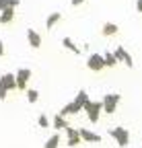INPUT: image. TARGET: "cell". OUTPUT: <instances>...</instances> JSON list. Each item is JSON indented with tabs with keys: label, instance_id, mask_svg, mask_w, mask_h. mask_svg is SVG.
I'll return each instance as SVG.
<instances>
[{
	"label": "cell",
	"instance_id": "obj_1",
	"mask_svg": "<svg viewBox=\"0 0 142 148\" xmlns=\"http://www.w3.org/2000/svg\"><path fill=\"white\" fill-rule=\"evenodd\" d=\"M101 101H86L84 105H82V111L86 113V117H88V121L91 123H97L99 121V117H101Z\"/></svg>",
	"mask_w": 142,
	"mask_h": 148
},
{
	"label": "cell",
	"instance_id": "obj_2",
	"mask_svg": "<svg viewBox=\"0 0 142 148\" xmlns=\"http://www.w3.org/2000/svg\"><path fill=\"white\" fill-rule=\"evenodd\" d=\"M121 101V95L119 92H107V95L103 97V101H101V111H105V113H115V109H117V103Z\"/></svg>",
	"mask_w": 142,
	"mask_h": 148
},
{
	"label": "cell",
	"instance_id": "obj_3",
	"mask_svg": "<svg viewBox=\"0 0 142 148\" xmlns=\"http://www.w3.org/2000/svg\"><path fill=\"white\" fill-rule=\"evenodd\" d=\"M109 136L117 142V146L119 148H126L128 144H130V132L123 125H117V127H111L109 130Z\"/></svg>",
	"mask_w": 142,
	"mask_h": 148
},
{
	"label": "cell",
	"instance_id": "obj_4",
	"mask_svg": "<svg viewBox=\"0 0 142 148\" xmlns=\"http://www.w3.org/2000/svg\"><path fill=\"white\" fill-rule=\"evenodd\" d=\"M31 78V70L29 68H19L14 74V80H16V88L19 90H27V82Z\"/></svg>",
	"mask_w": 142,
	"mask_h": 148
},
{
	"label": "cell",
	"instance_id": "obj_5",
	"mask_svg": "<svg viewBox=\"0 0 142 148\" xmlns=\"http://www.w3.org/2000/svg\"><path fill=\"white\" fill-rule=\"evenodd\" d=\"M86 68L91 72H101L105 68V62H103V56L101 53H91L86 60Z\"/></svg>",
	"mask_w": 142,
	"mask_h": 148
},
{
	"label": "cell",
	"instance_id": "obj_6",
	"mask_svg": "<svg viewBox=\"0 0 142 148\" xmlns=\"http://www.w3.org/2000/svg\"><path fill=\"white\" fill-rule=\"evenodd\" d=\"M113 56H115V60H117V62H123V64H126L128 68H132V66H134V60H132V56H130L126 49H123L121 45H119V47H115Z\"/></svg>",
	"mask_w": 142,
	"mask_h": 148
},
{
	"label": "cell",
	"instance_id": "obj_7",
	"mask_svg": "<svg viewBox=\"0 0 142 148\" xmlns=\"http://www.w3.org/2000/svg\"><path fill=\"white\" fill-rule=\"evenodd\" d=\"M66 136H68L66 146L74 148V146H78V144H80V134H78V127H66Z\"/></svg>",
	"mask_w": 142,
	"mask_h": 148
},
{
	"label": "cell",
	"instance_id": "obj_8",
	"mask_svg": "<svg viewBox=\"0 0 142 148\" xmlns=\"http://www.w3.org/2000/svg\"><path fill=\"white\" fill-rule=\"evenodd\" d=\"M27 41H29V45L33 47V49H39L41 47V35L35 31V29H27Z\"/></svg>",
	"mask_w": 142,
	"mask_h": 148
},
{
	"label": "cell",
	"instance_id": "obj_9",
	"mask_svg": "<svg viewBox=\"0 0 142 148\" xmlns=\"http://www.w3.org/2000/svg\"><path fill=\"white\" fill-rule=\"evenodd\" d=\"M78 134H80L82 142H101V136L91 132V130H86V127H78Z\"/></svg>",
	"mask_w": 142,
	"mask_h": 148
},
{
	"label": "cell",
	"instance_id": "obj_10",
	"mask_svg": "<svg viewBox=\"0 0 142 148\" xmlns=\"http://www.w3.org/2000/svg\"><path fill=\"white\" fill-rule=\"evenodd\" d=\"M80 111H82V107L72 101V103H68V105H64V107L60 109V115H62V117H66V115H76V113H80Z\"/></svg>",
	"mask_w": 142,
	"mask_h": 148
},
{
	"label": "cell",
	"instance_id": "obj_11",
	"mask_svg": "<svg viewBox=\"0 0 142 148\" xmlns=\"http://www.w3.org/2000/svg\"><path fill=\"white\" fill-rule=\"evenodd\" d=\"M0 80L4 82V86L8 88V92L16 88V80H14V74H12V72H6V74H2V76H0Z\"/></svg>",
	"mask_w": 142,
	"mask_h": 148
},
{
	"label": "cell",
	"instance_id": "obj_12",
	"mask_svg": "<svg viewBox=\"0 0 142 148\" xmlns=\"http://www.w3.org/2000/svg\"><path fill=\"white\" fill-rule=\"evenodd\" d=\"M60 18H62V12H51V14H47V18H45V27L47 29H54L58 23H60Z\"/></svg>",
	"mask_w": 142,
	"mask_h": 148
},
{
	"label": "cell",
	"instance_id": "obj_13",
	"mask_svg": "<svg viewBox=\"0 0 142 148\" xmlns=\"http://www.w3.org/2000/svg\"><path fill=\"white\" fill-rule=\"evenodd\" d=\"M119 31V27L115 25V23H105L103 27H101V35L103 37H111V35H115Z\"/></svg>",
	"mask_w": 142,
	"mask_h": 148
},
{
	"label": "cell",
	"instance_id": "obj_14",
	"mask_svg": "<svg viewBox=\"0 0 142 148\" xmlns=\"http://www.w3.org/2000/svg\"><path fill=\"white\" fill-rule=\"evenodd\" d=\"M0 21H2L4 25L12 23V21H14V8H4V10H0Z\"/></svg>",
	"mask_w": 142,
	"mask_h": 148
},
{
	"label": "cell",
	"instance_id": "obj_15",
	"mask_svg": "<svg viewBox=\"0 0 142 148\" xmlns=\"http://www.w3.org/2000/svg\"><path fill=\"white\" fill-rule=\"evenodd\" d=\"M51 127H56L58 132H60V130H66V127H68L66 117H62L60 113H58V115H54V119H51Z\"/></svg>",
	"mask_w": 142,
	"mask_h": 148
},
{
	"label": "cell",
	"instance_id": "obj_16",
	"mask_svg": "<svg viewBox=\"0 0 142 148\" xmlns=\"http://www.w3.org/2000/svg\"><path fill=\"white\" fill-rule=\"evenodd\" d=\"M62 45H64L68 51H72V53H80V47H78L72 39H70V37H64V39H62Z\"/></svg>",
	"mask_w": 142,
	"mask_h": 148
},
{
	"label": "cell",
	"instance_id": "obj_17",
	"mask_svg": "<svg viewBox=\"0 0 142 148\" xmlns=\"http://www.w3.org/2000/svg\"><path fill=\"white\" fill-rule=\"evenodd\" d=\"M60 142H62L60 134H54V136L47 138V142L43 144V148H60Z\"/></svg>",
	"mask_w": 142,
	"mask_h": 148
},
{
	"label": "cell",
	"instance_id": "obj_18",
	"mask_svg": "<svg viewBox=\"0 0 142 148\" xmlns=\"http://www.w3.org/2000/svg\"><path fill=\"white\" fill-rule=\"evenodd\" d=\"M103 62H105V68H113V66L117 64V60H115V56H113L111 51H107V53H103Z\"/></svg>",
	"mask_w": 142,
	"mask_h": 148
},
{
	"label": "cell",
	"instance_id": "obj_19",
	"mask_svg": "<svg viewBox=\"0 0 142 148\" xmlns=\"http://www.w3.org/2000/svg\"><path fill=\"white\" fill-rule=\"evenodd\" d=\"M86 101H91V99H88V92H86V90H78V92H76V97H74V103H78V105L82 107Z\"/></svg>",
	"mask_w": 142,
	"mask_h": 148
},
{
	"label": "cell",
	"instance_id": "obj_20",
	"mask_svg": "<svg viewBox=\"0 0 142 148\" xmlns=\"http://www.w3.org/2000/svg\"><path fill=\"white\" fill-rule=\"evenodd\" d=\"M25 92H27V101H29L31 105L39 101V90H35V88H27Z\"/></svg>",
	"mask_w": 142,
	"mask_h": 148
},
{
	"label": "cell",
	"instance_id": "obj_21",
	"mask_svg": "<svg viewBox=\"0 0 142 148\" xmlns=\"http://www.w3.org/2000/svg\"><path fill=\"white\" fill-rule=\"evenodd\" d=\"M37 123H39V127H43V130H45V127H49V119H47V115H45V113H41V115L37 117Z\"/></svg>",
	"mask_w": 142,
	"mask_h": 148
},
{
	"label": "cell",
	"instance_id": "obj_22",
	"mask_svg": "<svg viewBox=\"0 0 142 148\" xmlns=\"http://www.w3.org/2000/svg\"><path fill=\"white\" fill-rule=\"evenodd\" d=\"M6 95H8V88L4 86V82L0 80V101H4L6 99Z\"/></svg>",
	"mask_w": 142,
	"mask_h": 148
},
{
	"label": "cell",
	"instance_id": "obj_23",
	"mask_svg": "<svg viewBox=\"0 0 142 148\" xmlns=\"http://www.w3.org/2000/svg\"><path fill=\"white\" fill-rule=\"evenodd\" d=\"M21 4V0H8V8H16Z\"/></svg>",
	"mask_w": 142,
	"mask_h": 148
},
{
	"label": "cell",
	"instance_id": "obj_24",
	"mask_svg": "<svg viewBox=\"0 0 142 148\" xmlns=\"http://www.w3.org/2000/svg\"><path fill=\"white\" fill-rule=\"evenodd\" d=\"M8 8V0H0V10H4Z\"/></svg>",
	"mask_w": 142,
	"mask_h": 148
},
{
	"label": "cell",
	"instance_id": "obj_25",
	"mask_svg": "<svg viewBox=\"0 0 142 148\" xmlns=\"http://www.w3.org/2000/svg\"><path fill=\"white\" fill-rule=\"evenodd\" d=\"M136 10L142 14V0H136Z\"/></svg>",
	"mask_w": 142,
	"mask_h": 148
},
{
	"label": "cell",
	"instance_id": "obj_26",
	"mask_svg": "<svg viewBox=\"0 0 142 148\" xmlns=\"http://www.w3.org/2000/svg\"><path fill=\"white\" fill-rule=\"evenodd\" d=\"M84 2V0H70V4H72V6H80Z\"/></svg>",
	"mask_w": 142,
	"mask_h": 148
},
{
	"label": "cell",
	"instance_id": "obj_27",
	"mask_svg": "<svg viewBox=\"0 0 142 148\" xmlns=\"http://www.w3.org/2000/svg\"><path fill=\"white\" fill-rule=\"evenodd\" d=\"M2 56H4V43L0 41V58H2Z\"/></svg>",
	"mask_w": 142,
	"mask_h": 148
},
{
	"label": "cell",
	"instance_id": "obj_28",
	"mask_svg": "<svg viewBox=\"0 0 142 148\" xmlns=\"http://www.w3.org/2000/svg\"><path fill=\"white\" fill-rule=\"evenodd\" d=\"M0 23H2V21H0Z\"/></svg>",
	"mask_w": 142,
	"mask_h": 148
}]
</instances>
